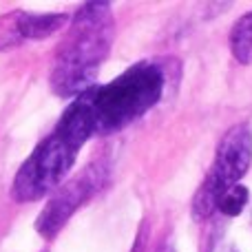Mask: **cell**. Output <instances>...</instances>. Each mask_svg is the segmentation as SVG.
I'll use <instances>...</instances> for the list:
<instances>
[{
    "label": "cell",
    "instance_id": "4",
    "mask_svg": "<svg viewBox=\"0 0 252 252\" xmlns=\"http://www.w3.org/2000/svg\"><path fill=\"white\" fill-rule=\"evenodd\" d=\"M252 161V128L250 124H237L226 130L215 153V161L210 166L199 190L192 197V217L197 221L208 219L217 213L221 195L228 188L237 186L250 168Z\"/></svg>",
    "mask_w": 252,
    "mask_h": 252
},
{
    "label": "cell",
    "instance_id": "3",
    "mask_svg": "<svg viewBox=\"0 0 252 252\" xmlns=\"http://www.w3.org/2000/svg\"><path fill=\"white\" fill-rule=\"evenodd\" d=\"M166 89L164 66L157 62H137L109 84L89 89L82 100L93 122V133L109 135L142 118L159 102Z\"/></svg>",
    "mask_w": 252,
    "mask_h": 252
},
{
    "label": "cell",
    "instance_id": "1",
    "mask_svg": "<svg viewBox=\"0 0 252 252\" xmlns=\"http://www.w3.org/2000/svg\"><path fill=\"white\" fill-rule=\"evenodd\" d=\"M93 122L82 97H75L62 113L51 135L33 148L11 182V199L18 204L38 201L62 186L73 168L78 151L93 137Z\"/></svg>",
    "mask_w": 252,
    "mask_h": 252
},
{
    "label": "cell",
    "instance_id": "8",
    "mask_svg": "<svg viewBox=\"0 0 252 252\" xmlns=\"http://www.w3.org/2000/svg\"><path fill=\"white\" fill-rule=\"evenodd\" d=\"M246 204H248V188L237 184V186L228 188V190L221 195L217 210L221 215H226V217H237V215L244 213Z\"/></svg>",
    "mask_w": 252,
    "mask_h": 252
},
{
    "label": "cell",
    "instance_id": "7",
    "mask_svg": "<svg viewBox=\"0 0 252 252\" xmlns=\"http://www.w3.org/2000/svg\"><path fill=\"white\" fill-rule=\"evenodd\" d=\"M230 51L239 64H252V11L241 16L232 25Z\"/></svg>",
    "mask_w": 252,
    "mask_h": 252
},
{
    "label": "cell",
    "instance_id": "2",
    "mask_svg": "<svg viewBox=\"0 0 252 252\" xmlns=\"http://www.w3.org/2000/svg\"><path fill=\"white\" fill-rule=\"evenodd\" d=\"M113 27L109 2H89L78 9L51 71V89L58 95L80 97L95 87L100 64L113 44Z\"/></svg>",
    "mask_w": 252,
    "mask_h": 252
},
{
    "label": "cell",
    "instance_id": "5",
    "mask_svg": "<svg viewBox=\"0 0 252 252\" xmlns=\"http://www.w3.org/2000/svg\"><path fill=\"white\" fill-rule=\"evenodd\" d=\"M106 168L102 164H91L84 168L78 177L71 182L62 184L58 190H53L51 199L42 208L38 221H35V230L44 237V239H53L58 232L64 228V223L73 217V213L93 195L100 190L104 184Z\"/></svg>",
    "mask_w": 252,
    "mask_h": 252
},
{
    "label": "cell",
    "instance_id": "6",
    "mask_svg": "<svg viewBox=\"0 0 252 252\" xmlns=\"http://www.w3.org/2000/svg\"><path fill=\"white\" fill-rule=\"evenodd\" d=\"M71 18L66 13H40V16H31V13H20L18 16V33L22 38H33L42 40L56 33L64 25H69Z\"/></svg>",
    "mask_w": 252,
    "mask_h": 252
}]
</instances>
